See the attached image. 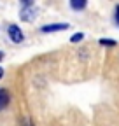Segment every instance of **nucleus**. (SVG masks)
Listing matches in <instances>:
<instances>
[{
  "label": "nucleus",
  "mask_w": 119,
  "mask_h": 126,
  "mask_svg": "<svg viewBox=\"0 0 119 126\" xmlns=\"http://www.w3.org/2000/svg\"><path fill=\"white\" fill-rule=\"evenodd\" d=\"M67 28H70L68 23H51V25H44L40 32L42 33H54V32H63Z\"/></svg>",
  "instance_id": "1"
},
{
  "label": "nucleus",
  "mask_w": 119,
  "mask_h": 126,
  "mask_svg": "<svg viewBox=\"0 0 119 126\" xmlns=\"http://www.w3.org/2000/svg\"><path fill=\"white\" fill-rule=\"evenodd\" d=\"M37 9L32 5V7H23L21 9V12H19V18L23 19V21H26V23H32L35 18H37Z\"/></svg>",
  "instance_id": "2"
},
{
  "label": "nucleus",
  "mask_w": 119,
  "mask_h": 126,
  "mask_svg": "<svg viewBox=\"0 0 119 126\" xmlns=\"http://www.w3.org/2000/svg\"><path fill=\"white\" fill-rule=\"evenodd\" d=\"M7 33H9V39H11L12 42H16V44H19V42H23V40H25L23 32H21L16 25H11V26L7 28Z\"/></svg>",
  "instance_id": "3"
},
{
  "label": "nucleus",
  "mask_w": 119,
  "mask_h": 126,
  "mask_svg": "<svg viewBox=\"0 0 119 126\" xmlns=\"http://www.w3.org/2000/svg\"><path fill=\"white\" fill-rule=\"evenodd\" d=\"M9 100H11L9 91L7 89H0V110H4L9 105Z\"/></svg>",
  "instance_id": "4"
},
{
  "label": "nucleus",
  "mask_w": 119,
  "mask_h": 126,
  "mask_svg": "<svg viewBox=\"0 0 119 126\" xmlns=\"http://www.w3.org/2000/svg\"><path fill=\"white\" fill-rule=\"evenodd\" d=\"M86 4H88V0H70V7L74 11H84Z\"/></svg>",
  "instance_id": "5"
},
{
  "label": "nucleus",
  "mask_w": 119,
  "mask_h": 126,
  "mask_svg": "<svg viewBox=\"0 0 119 126\" xmlns=\"http://www.w3.org/2000/svg\"><path fill=\"white\" fill-rule=\"evenodd\" d=\"M98 42H100V46H107V47H112V46H116V44H117V42H116V40H112V39H100Z\"/></svg>",
  "instance_id": "6"
},
{
  "label": "nucleus",
  "mask_w": 119,
  "mask_h": 126,
  "mask_svg": "<svg viewBox=\"0 0 119 126\" xmlns=\"http://www.w3.org/2000/svg\"><path fill=\"white\" fill-rule=\"evenodd\" d=\"M82 39H84V33H75V35H72V37H70V42L77 44V42H81Z\"/></svg>",
  "instance_id": "7"
},
{
  "label": "nucleus",
  "mask_w": 119,
  "mask_h": 126,
  "mask_svg": "<svg viewBox=\"0 0 119 126\" xmlns=\"http://www.w3.org/2000/svg\"><path fill=\"white\" fill-rule=\"evenodd\" d=\"M21 126H35L30 117H21Z\"/></svg>",
  "instance_id": "8"
},
{
  "label": "nucleus",
  "mask_w": 119,
  "mask_h": 126,
  "mask_svg": "<svg viewBox=\"0 0 119 126\" xmlns=\"http://www.w3.org/2000/svg\"><path fill=\"white\" fill-rule=\"evenodd\" d=\"M114 21H116V25H119V4L114 9Z\"/></svg>",
  "instance_id": "9"
},
{
  "label": "nucleus",
  "mask_w": 119,
  "mask_h": 126,
  "mask_svg": "<svg viewBox=\"0 0 119 126\" xmlns=\"http://www.w3.org/2000/svg\"><path fill=\"white\" fill-rule=\"evenodd\" d=\"M19 2H21L23 7H32L33 5V0H19Z\"/></svg>",
  "instance_id": "10"
},
{
  "label": "nucleus",
  "mask_w": 119,
  "mask_h": 126,
  "mask_svg": "<svg viewBox=\"0 0 119 126\" xmlns=\"http://www.w3.org/2000/svg\"><path fill=\"white\" fill-rule=\"evenodd\" d=\"M2 77H4V68L0 67V79H2Z\"/></svg>",
  "instance_id": "11"
},
{
  "label": "nucleus",
  "mask_w": 119,
  "mask_h": 126,
  "mask_svg": "<svg viewBox=\"0 0 119 126\" xmlns=\"http://www.w3.org/2000/svg\"><path fill=\"white\" fill-rule=\"evenodd\" d=\"M4 56H5V54H4L2 51H0V61H2V60H4Z\"/></svg>",
  "instance_id": "12"
}]
</instances>
